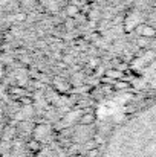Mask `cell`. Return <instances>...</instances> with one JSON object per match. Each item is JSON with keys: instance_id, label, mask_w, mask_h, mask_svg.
I'll return each instance as SVG.
<instances>
[{"instance_id": "1", "label": "cell", "mask_w": 156, "mask_h": 157, "mask_svg": "<svg viewBox=\"0 0 156 157\" xmlns=\"http://www.w3.org/2000/svg\"><path fill=\"white\" fill-rule=\"evenodd\" d=\"M139 34L141 35H144V37H155V31L152 29V28H147V26H142V28H139Z\"/></svg>"}, {"instance_id": "2", "label": "cell", "mask_w": 156, "mask_h": 157, "mask_svg": "<svg viewBox=\"0 0 156 157\" xmlns=\"http://www.w3.org/2000/svg\"><path fill=\"white\" fill-rule=\"evenodd\" d=\"M67 12H69V15H74V14L77 12V8H75V6H69V9H67Z\"/></svg>"}]
</instances>
